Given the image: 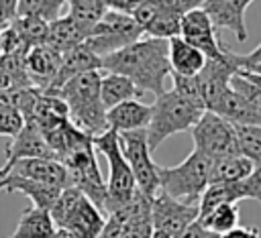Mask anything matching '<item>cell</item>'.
<instances>
[{"instance_id": "5bb4252c", "label": "cell", "mask_w": 261, "mask_h": 238, "mask_svg": "<svg viewBox=\"0 0 261 238\" xmlns=\"http://www.w3.org/2000/svg\"><path fill=\"white\" fill-rule=\"evenodd\" d=\"M179 37L192 47H196L198 51H202L206 59H220L224 55L226 47H222V43L218 41L216 31L202 8L190 10L181 16Z\"/></svg>"}, {"instance_id": "4316f807", "label": "cell", "mask_w": 261, "mask_h": 238, "mask_svg": "<svg viewBox=\"0 0 261 238\" xmlns=\"http://www.w3.org/2000/svg\"><path fill=\"white\" fill-rule=\"evenodd\" d=\"M143 94L145 92L124 75L106 73V75L100 77V98H102V104H104L106 110L120 104V102L139 100Z\"/></svg>"}, {"instance_id": "f35d334b", "label": "cell", "mask_w": 261, "mask_h": 238, "mask_svg": "<svg viewBox=\"0 0 261 238\" xmlns=\"http://www.w3.org/2000/svg\"><path fill=\"white\" fill-rule=\"evenodd\" d=\"M24 126V118L12 106H0V136H16Z\"/></svg>"}, {"instance_id": "ba28073f", "label": "cell", "mask_w": 261, "mask_h": 238, "mask_svg": "<svg viewBox=\"0 0 261 238\" xmlns=\"http://www.w3.org/2000/svg\"><path fill=\"white\" fill-rule=\"evenodd\" d=\"M59 163L67 169L69 183L73 187H77L106 216L108 214V191H106V181H104L100 167H98L94 142L73 151L71 155L61 159Z\"/></svg>"}, {"instance_id": "7a4b0ae2", "label": "cell", "mask_w": 261, "mask_h": 238, "mask_svg": "<svg viewBox=\"0 0 261 238\" xmlns=\"http://www.w3.org/2000/svg\"><path fill=\"white\" fill-rule=\"evenodd\" d=\"M100 69L80 73L65 81L55 94L65 102L69 122L90 136H98L108 130L106 108L100 98Z\"/></svg>"}, {"instance_id": "d6a6232c", "label": "cell", "mask_w": 261, "mask_h": 238, "mask_svg": "<svg viewBox=\"0 0 261 238\" xmlns=\"http://www.w3.org/2000/svg\"><path fill=\"white\" fill-rule=\"evenodd\" d=\"M106 10L108 8L102 0H67V16H71L75 24L88 33V37Z\"/></svg>"}, {"instance_id": "ac0fdd59", "label": "cell", "mask_w": 261, "mask_h": 238, "mask_svg": "<svg viewBox=\"0 0 261 238\" xmlns=\"http://www.w3.org/2000/svg\"><path fill=\"white\" fill-rule=\"evenodd\" d=\"M18 175V177H27L45 185H53V187H69V173L67 169L57 161V159H20L16 163H12L2 175Z\"/></svg>"}, {"instance_id": "7c38bea8", "label": "cell", "mask_w": 261, "mask_h": 238, "mask_svg": "<svg viewBox=\"0 0 261 238\" xmlns=\"http://www.w3.org/2000/svg\"><path fill=\"white\" fill-rule=\"evenodd\" d=\"M198 214H200L198 205L181 203V201L169 197L167 193H163L161 189L155 193V197L151 201L153 230H159L171 238H175L181 230H186L192 222H196Z\"/></svg>"}, {"instance_id": "cb8c5ba5", "label": "cell", "mask_w": 261, "mask_h": 238, "mask_svg": "<svg viewBox=\"0 0 261 238\" xmlns=\"http://www.w3.org/2000/svg\"><path fill=\"white\" fill-rule=\"evenodd\" d=\"M210 112L222 116L230 124H259L261 126V116L230 87H226L218 100L210 106Z\"/></svg>"}, {"instance_id": "8fae6325", "label": "cell", "mask_w": 261, "mask_h": 238, "mask_svg": "<svg viewBox=\"0 0 261 238\" xmlns=\"http://www.w3.org/2000/svg\"><path fill=\"white\" fill-rule=\"evenodd\" d=\"M130 16L143 26L147 37L165 41L179 37L181 14H177L165 0H139L130 10Z\"/></svg>"}, {"instance_id": "f546056e", "label": "cell", "mask_w": 261, "mask_h": 238, "mask_svg": "<svg viewBox=\"0 0 261 238\" xmlns=\"http://www.w3.org/2000/svg\"><path fill=\"white\" fill-rule=\"evenodd\" d=\"M257 167L243 155L224 157L210 161V185L212 183H226V181H239L249 177Z\"/></svg>"}, {"instance_id": "4fadbf2b", "label": "cell", "mask_w": 261, "mask_h": 238, "mask_svg": "<svg viewBox=\"0 0 261 238\" xmlns=\"http://www.w3.org/2000/svg\"><path fill=\"white\" fill-rule=\"evenodd\" d=\"M241 199H253L261 203V169H255L249 177L239 179V181L208 185L198 207H200V214H204L218 203H237Z\"/></svg>"}, {"instance_id": "3957f363", "label": "cell", "mask_w": 261, "mask_h": 238, "mask_svg": "<svg viewBox=\"0 0 261 238\" xmlns=\"http://www.w3.org/2000/svg\"><path fill=\"white\" fill-rule=\"evenodd\" d=\"M157 177L163 193L181 203L198 205L210 185V159L194 148L179 165L157 167Z\"/></svg>"}, {"instance_id": "9c48e42d", "label": "cell", "mask_w": 261, "mask_h": 238, "mask_svg": "<svg viewBox=\"0 0 261 238\" xmlns=\"http://www.w3.org/2000/svg\"><path fill=\"white\" fill-rule=\"evenodd\" d=\"M192 136H194V148L206 155L210 161L241 155L234 124H230L228 120H224L222 116L210 110L202 112L200 120L192 128Z\"/></svg>"}, {"instance_id": "8d00e7d4", "label": "cell", "mask_w": 261, "mask_h": 238, "mask_svg": "<svg viewBox=\"0 0 261 238\" xmlns=\"http://www.w3.org/2000/svg\"><path fill=\"white\" fill-rule=\"evenodd\" d=\"M171 79H173V92L177 96H181L192 106H196L200 110H206V104H204V98H202L200 83H198L196 75H175V73H171Z\"/></svg>"}, {"instance_id": "ffe728a7", "label": "cell", "mask_w": 261, "mask_h": 238, "mask_svg": "<svg viewBox=\"0 0 261 238\" xmlns=\"http://www.w3.org/2000/svg\"><path fill=\"white\" fill-rule=\"evenodd\" d=\"M96 69H100V57L94 55V53L82 43V45H77V47H73V49L61 53L59 71H57L53 83L49 85V90L43 92V94L55 96V94L59 92V87H61L65 81H69L71 77H75V75H80V73H86V71H96Z\"/></svg>"}, {"instance_id": "603a6c76", "label": "cell", "mask_w": 261, "mask_h": 238, "mask_svg": "<svg viewBox=\"0 0 261 238\" xmlns=\"http://www.w3.org/2000/svg\"><path fill=\"white\" fill-rule=\"evenodd\" d=\"M41 134H43L47 146L51 148V153L57 161L65 159L67 155H71L73 151H77L82 146L92 144V138H94V136L82 132L80 128H75L69 120H65V122L57 124L55 128H51L47 132H41Z\"/></svg>"}, {"instance_id": "e575fe53", "label": "cell", "mask_w": 261, "mask_h": 238, "mask_svg": "<svg viewBox=\"0 0 261 238\" xmlns=\"http://www.w3.org/2000/svg\"><path fill=\"white\" fill-rule=\"evenodd\" d=\"M239 153L247 157L257 169H261V126L259 124H234Z\"/></svg>"}, {"instance_id": "2e32d148", "label": "cell", "mask_w": 261, "mask_h": 238, "mask_svg": "<svg viewBox=\"0 0 261 238\" xmlns=\"http://www.w3.org/2000/svg\"><path fill=\"white\" fill-rule=\"evenodd\" d=\"M253 0H204L202 10L208 14L214 31H230L239 43L247 41L245 10Z\"/></svg>"}, {"instance_id": "ee69618b", "label": "cell", "mask_w": 261, "mask_h": 238, "mask_svg": "<svg viewBox=\"0 0 261 238\" xmlns=\"http://www.w3.org/2000/svg\"><path fill=\"white\" fill-rule=\"evenodd\" d=\"M206 236H208V232H206V230L198 224V220H196V222H192L186 230H181L175 238H206Z\"/></svg>"}, {"instance_id": "ab89813d", "label": "cell", "mask_w": 261, "mask_h": 238, "mask_svg": "<svg viewBox=\"0 0 261 238\" xmlns=\"http://www.w3.org/2000/svg\"><path fill=\"white\" fill-rule=\"evenodd\" d=\"M234 63H237V69H245V71L261 75V45L257 49H253L251 53H247V55H237L234 53Z\"/></svg>"}, {"instance_id": "8992f818", "label": "cell", "mask_w": 261, "mask_h": 238, "mask_svg": "<svg viewBox=\"0 0 261 238\" xmlns=\"http://www.w3.org/2000/svg\"><path fill=\"white\" fill-rule=\"evenodd\" d=\"M92 142H94L96 153L104 155L106 157V163H108L106 191H108V214H110V212L122 207L124 203H128V199L137 191V183H135V177L130 173L128 163L122 157L120 142H118V132L116 130L108 128L102 134L94 136Z\"/></svg>"}, {"instance_id": "7bdbcfd3", "label": "cell", "mask_w": 261, "mask_h": 238, "mask_svg": "<svg viewBox=\"0 0 261 238\" xmlns=\"http://www.w3.org/2000/svg\"><path fill=\"white\" fill-rule=\"evenodd\" d=\"M177 14H186V12H190V10H198V8H202V4H204V0H165Z\"/></svg>"}, {"instance_id": "f1b7e54d", "label": "cell", "mask_w": 261, "mask_h": 238, "mask_svg": "<svg viewBox=\"0 0 261 238\" xmlns=\"http://www.w3.org/2000/svg\"><path fill=\"white\" fill-rule=\"evenodd\" d=\"M55 230L49 210L29 205L22 210L16 230L8 238H49Z\"/></svg>"}, {"instance_id": "7402d4cb", "label": "cell", "mask_w": 261, "mask_h": 238, "mask_svg": "<svg viewBox=\"0 0 261 238\" xmlns=\"http://www.w3.org/2000/svg\"><path fill=\"white\" fill-rule=\"evenodd\" d=\"M0 191H6V193L20 191L31 199V203L35 207H41V210H49L61 193L59 187L45 185V183H39V181L27 179V177H18V175H4L0 179Z\"/></svg>"}, {"instance_id": "836d02e7", "label": "cell", "mask_w": 261, "mask_h": 238, "mask_svg": "<svg viewBox=\"0 0 261 238\" xmlns=\"http://www.w3.org/2000/svg\"><path fill=\"white\" fill-rule=\"evenodd\" d=\"M12 31L18 35V39L29 47H37V45H45V39H47V28H49V22L37 18V16H16L12 22H10Z\"/></svg>"}, {"instance_id": "d6986e66", "label": "cell", "mask_w": 261, "mask_h": 238, "mask_svg": "<svg viewBox=\"0 0 261 238\" xmlns=\"http://www.w3.org/2000/svg\"><path fill=\"white\" fill-rule=\"evenodd\" d=\"M24 65H27V75H29L31 85L41 92H47L59 71L61 53H57L49 45H37L29 49Z\"/></svg>"}, {"instance_id": "bcb514c9", "label": "cell", "mask_w": 261, "mask_h": 238, "mask_svg": "<svg viewBox=\"0 0 261 238\" xmlns=\"http://www.w3.org/2000/svg\"><path fill=\"white\" fill-rule=\"evenodd\" d=\"M6 87H10V77H8L6 69L0 65V90H6Z\"/></svg>"}, {"instance_id": "60d3db41", "label": "cell", "mask_w": 261, "mask_h": 238, "mask_svg": "<svg viewBox=\"0 0 261 238\" xmlns=\"http://www.w3.org/2000/svg\"><path fill=\"white\" fill-rule=\"evenodd\" d=\"M18 12V0H0V26H8Z\"/></svg>"}, {"instance_id": "277c9868", "label": "cell", "mask_w": 261, "mask_h": 238, "mask_svg": "<svg viewBox=\"0 0 261 238\" xmlns=\"http://www.w3.org/2000/svg\"><path fill=\"white\" fill-rule=\"evenodd\" d=\"M202 112L204 110L192 106L173 90H165L163 94L155 96V102L151 106V120L147 124V142L151 153L159 148V144L171 134L194 128Z\"/></svg>"}, {"instance_id": "1f68e13d", "label": "cell", "mask_w": 261, "mask_h": 238, "mask_svg": "<svg viewBox=\"0 0 261 238\" xmlns=\"http://www.w3.org/2000/svg\"><path fill=\"white\" fill-rule=\"evenodd\" d=\"M228 87L237 92L261 116V75L259 73L237 69L228 79Z\"/></svg>"}, {"instance_id": "7dc6e473", "label": "cell", "mask_w": 261, "mask_h": 238, "mask_svg": "<svg viewBox=\"0 0 261 238\" xmlns=\"http://www.w3.org/2000/svg\"><path fill=\"white\" fill-rule=\"evenodd\" d=\"M206 238H220V234H212V232H208V236Z\"/></svg>"}, {"instance_id": "4dcf8cb0", "label": "cell", "mask_w": 261, "mask_h": 238, "mask_svg": "<svg viewBox=\"0 0 261 238\" xmlns=\"http://www.w3.org/2000/svg\"><path fill=\"white\" fill-rule=\"evenodd\" d=\"M198 224L212 234H224L239 226V207L234 203H218L198 216Z\"/></svg>"}, {"instance_id": "83f0119b", "label": "cell", "mask_w": 261, "mask_h": 238, "mask_svg": "<svg viewBox=\"0 0 261 238\" xmlns=\"http://www.w3.org/2000/svg\"><path fill=\"white\" fill-rule=\"evenodd\" d=\"M69 120L67 116V106L59 96H49V94H39L33 116L27 122H33L41 132H47L51 128H55L57 124Z\"/></svg>"}, {"instance_id": "30bf717a", "label": "cell", "mask_w": 261, "mask_h": 238, "mask_svg": "<svg viewBox=\"0 0 261 238\" xmlns=\"http://www.w3.org/2000/svg\"><path fill=\"white\" fill-rule=\"evenodd\" d=\"M118 142H120L122 157L128 163L130 173L135 177L137 189L149 197H155V193L159 191V177H157L159 165H155L151 159V148L147 142V128L118 132Z\"/></svg>"}, {"instance_id": "5b68a950", "label": "cell", "mask_w": 261, "mask_h": 238, "mask_svg": "<svg viewBox=\"0 0 261 238\" xmlns=\"http://www.w3.org/2000/svg\"><path fill=\"white\" fill-rule=\"evenodd\" d=\"M49 214L55 228H67L80 238H96L106 222V216L73 185L61 189Z\"/></svg>"}, {"instance_id": "9a60e30c", "label": "cell", "mask_w": 261, "mask_h": 238, "mask_svg": "<svg viewBox=\"0 0 261 238\" xmlns=\"http://www.w3.org/2000/svg\"><path fill=\"white\" fill-rule=\"evenodd\" d=\"M234 71H237V63H234V53L230 49H224V55L220 59H206L202 71L196 75L206 110H210V106L218 100V96L228 87V79Z\"/></svg>"}, {"instance_id": "6da1fadb", "label": "cell", "mask_w": 261, "mask_h": 238, "mask_svg": "<svg viewBox=\"0 0 261 238\" xmlns=\"http://www.w3.org/2000/svg\"><path fill=\"white\" fill-rule=\"evenodd\" d=\"M167 49L165 39L141 37L120 51L100 57V71L124 75L143 92L159 96L165 92V77L171 73Z\"/></svg>"}, {"instance_id": "e0dca14e", "label": "cell", "mask_w": 261, "mask_h": 238, "mask_svg": "<svg viewBox=\"0 0 261 238\" xmlns=\"http://www.w3.org/2000/svg\"><path fill=\"white\" fill-rule=\"evenodd\" d=\"M20 159H55L51 148L47 146L41 130L33 122H24L20 132L12 136L4 151V165L0 167V175Z\"/></svg>"}, {"instance_id": "52a82bcc", "label": "cell", "mask_w": 261, "mask_h": 238, "mask_svg": "<svg viewBox=\"0 0 261 238\" xmlns=\"http://www.w3.org/2000/svg\"><path fill=\"white\" fill-rule=\"evenodd\" d=\"M143 35V26L130 14L120 10H106L96 26L90 31V37L84 41V45L94 55L104 57L139 41Z\"/></svg>"}, {"instance_id": "f6af8a7d", "label": "cell", "mask_w": 261, "mask_h": 238, "mask_svg": "<svg viewBox=\"0 0 261 238\" xmlns=\"http://www.w3.org/2000/svg\"><path fill=\"white\" fill-rule=\"evenodd\" d=\"M49 238H80L77 234H73L71 230H67V228H55L53 230V234L49 236Z\"/></svg>"}, {"instance_id": "d590c367", "label": "cell", "mask_w": 261, "mask_h": 238, "mask_svg": "<svg viewBox=\"0 0 261 238\" xmlns=\"http://www.w3.org/2000/svg\"><path fill=\"white\" fill-rule=\"evenodd\" d=\"M67 0H18L16 16H37L45 22H51L61 16Z\"/></svg>"}, {"instance_id": "44dd1931", "label": "cell", "mask_w": 261, "mask_h": 238, "mask_svg": "<svg viewBox=\"0 0 261 238\" xmlns=\"http://www.w3.org/2000/svg\"><path fill=\"white\" fill-rule=\"evenodd\" d=\"M149 120H151V106L143 104L141 100L120 102L106 110V126L116 132L147 128Z\"/></svg>"}, {"instance_id": "74e56055", "label": "cell", "mask_w": 261, "mask_h": 238, "mask_svg": "<svg viewBox=\"0 0 261 238\" xmlns=\"http://www.w3.org/2000/svg\"><path fill=\"white\" fill-rule=\"evenodd\" d=\"M128 216H130V205L128 203L110 212L106 216V222H104V226H102V230L96 238H122V228H124V222H126Z\"/></svg>"}, {"instance_id": "b9f144b4", "label": "cell", "mask_w": 261, "mask_h": 238, "mask_svg": "<svg viewBox=\"0 0 261 238\" xmlns=\"http://www.w3.org/2000/svg\"><path fill=\"white\" fill-rule=\"evenodd\" d=\"M220 238H261L257 226H234L232 230L220 234Z\"/></svg>"}, {"instance_id": "484cf974", "label": "cell", "mask_w": 261, "mask_h": 238, "mask_svg": "<svg viewBox=\"0 0 261 238\" xmlns=\"http://www.w3.org/2000/svg\"><path fill=\"white\" fill-rule=\"evenodd\" d=\"M86 39H88V33L82 26H77L71 16L63 14V16L49 22L45 45H49L57 53H65V51L82 45Z\"/></svg>"}, {"instance_id": "d4e9b609", "label": "cell", "mask_w": 261, "mask_h": 238, "mask_svg": "<svg viewBox=\"0 0 261 238\" xmlns=\"http://www.w3.org/2000/svg\"><path fill=\"white\" fill-rule=\"evenodd\" d=\"M167 57H169V67L171 73L175 75H198L206 63V57L202 51L186 43L181 37H173L167 41Z\"/></svg>"}]
</instances>
